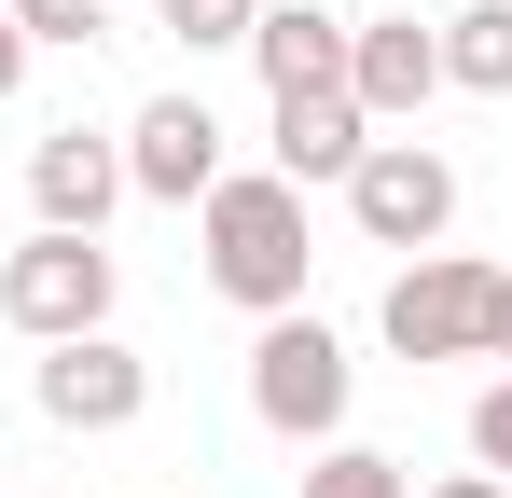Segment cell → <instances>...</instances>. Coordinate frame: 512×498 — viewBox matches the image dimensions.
I'll list each match as a JSON object with an SVG mask.
<instances>
[{
    "instance_id": "9c48e42d",
    "label": "cell",
    "mask_w": 512,
    "mask_h": 498,
    "mask_svg": "<svg viewBox=\"0 0 512 498\" xmlns=\"http://www.w3.org/2000/svg\"><path fill=\"white\" fill-rule=\"evenodd\" d=\"M28 208H42V236H97V222L125 208V139L56 125V139L28 153Z\"/></svg>"
},
{
    "instance_id": "2e32d148",
    "label": "cell",
    "mask_w": 512,
    "mask_h": 498,
    "mask_svg": "<svg viewBox=\"0 0 512 498\" xmlns=\"http://www.w3.org/2000/svg\"><path fill=\"white\" fill-rule=\"evenodd\" d=\"M471 471H499V485H512V374L471 402Z\"/></svg>"
},
{
    "instance_id": "7c38bea8",
    "label": "cell",
    "mask_w": 512,
    "mask_h": 498,
    "mask_svg": "<svg viewBox=\"0 0 512 498\" xmlns=\"http://www.w3.org/2000/svg\"><path fill=\"white\" fill-rule=\"evenodd\" d=\"M443 83L457 97H512V0H457L443 14Z\"/></svg>"
},
{
    "instance_id": "4fadbf2b",
    "label": "cell",
    "mask_w": 512,
    "mask_h": 498,
    "mask_svg": "<svg viewBox=\"0 0 512 498\" xmlns=\"http://www.w3.org/2000/svg\"><path fill=\"white\" fill-rule=\"evenodd\" d=\"M305 498H416V471L374 457V443H319V457H305Z\"/></svg>"
},
{
    "instance_id": "5b68a950",
    "label": "cell",
    "mask_w": 512,
    "mask_h": 498,
    "mask_svg": "<svg viewBox=\"0 0 512 498\" xmlns=\"http://www.w3.org/2000/svg\"><path fill=\"white\" fill-rule=\"evenodd\" d=\"M111 291H125V263H111L97 236H28V249H0V319L28 332V346L111 332Z\"/></svg>"
},
{
    "instance_id": "ba28073f",
    "label": "cell",
    "mask_w": 512,
    "mask_h": 498,
    "mask_svg": "<svg viewBox=\"0 0 512 498\" xmlns=\"http://www.w3.org/2000/svg\"><path fill=\"white\" fill-rule=\"evenodd\" d=\"M346 97H360L374 125H416L429 97H443V28H416V14H346Z\"/></svg>"
},
{
    "instance_id": "5bb4252c",
    "label": "cell",
    "mask_w": 512,
    "mask_h": 498,
    "mask_svg": "<svg viewBox=\"0 0 512 498\" xmlns=\"http://www.w3.org/2000/svg\"><path fill=\"white\" fill-rule=\"evenodd\" d=\"M250 14H263V0H153V28L194 42V56H236V42H250Z\"/></svg>"
},
{
    "instance_id": "ac0fdd59",
    "label": "cell",
    "mask_w": 512,
    "mask_h": 498,
    "mask_svg": "<svg viewBox=\"0 0 512 498\" xmlns=\"http://www.w3.org/2000/svg\"><path fill=\"white\" fill-rule=\"evenodd\" d=\"M416 498H512L499 471H443V485H416Z\"/></svg>"
},
{
    "instance_id": "6da1fadb",
    "label": "cell",
    "mask_w": 512,
    "mask_h": 498,
    "mask_svg": "<svg viewBox=\"0 0 512 498\" xmlns=\"http://www.w3.org/2000/svg\"><path fill=\"white\" fill-rule=\"evenodd\" d=\"M194 263H208V291H222V305L291 319V305H305V277H319L305 180H277V166H222V180H208V208H194Z\"/></svg>"
},
{
    "instance_id": "277c9868",
    "label": "cell",
    "mask_w": 512,
    "mask_h": 498,
    "mask_svg": "<svg viewBox=\"0 0 512 498\" xmlns=\"http://www.w3.org/2000/svg\"><path fill=\"white\" fill-rule=\"evenodd\" d=\"M485 319H499V263H471V249H416L374 305L402 360H485Z\"/></svg>"
},
{
    "instance_id": "8992f818",
    "label": "cell",
    "mask_w": 512,
    "mask_h": 498,
    "mask_svg": "<svg viewBox=\"0 0 512 498\" xmlns=\"http://www.w3.org/2000/svg\"><path fill=\"white\" fill-rule=\"evenodd\" d=\"M28 402H42V429H139L153 415V360L125 346V332H70V346H42L28 360Z\"/></svg>"
},
{
    "instance_id": "7a4b0ae2",
    "label": "cell",
    "mask_w": 512,
    "mask_h": 498,
    "mask_svg": "<svg viewBox=\"0 0 512 498\" xmlns=\"http://www.w3.org/2000/svg\"><path fill=\"white\" fill-rule=\"evenodd\" d=\"M346 402H360V360H346L333 319H305V305H291V319L250 332V415L277 429V443H333Z\"/></svg>"
},
{
    "instance_id": "8fae6325",
    "label": "cell",
    "mask_w": 512,
    "mask_h": 498,
    "mask_svg": "<svg viewBox=\"0 0 512 498\" xmlns=\"http://www.w3.org/2000/svg\"><path fill=\"white\" fill-rule=\"evenodd\" d=\"M250 70H263V97L346 83V14H333V0H263V14H250Z\"/></svg>"
},
{
    "instance_id": "30bf717a",
    "label": "cell",
    "mask_w": 512,
    "mask_h": 498,
    "mask_svg": "<svg viewBox=\"0 0 512 498\" xmlns=\"http://www.w3.org/2000/svg\"><path fill=\"white\" fill-rule=\"evenodd\" d=\"M360 153H374V111H360L346 83H291V97H277V180L319 194V180H346Z\"/></svg>"
},
{
    "instance_id": "9a60e30c",
    "label": "cell",
    "mask_w": 512,
    "mask_h": 498,
    "mask_svg": "<svg viewBox=\"0 0 512 498\" xmlns=\"http://www.w3.org/2000/svg\"><path fill=\"white\" fill-rule=\"evenodd\" d=\"M0 14L28 28V56H42V42H70V56H84V42H97V14H111V0H0Z\"/></svg>"
},
{
    "instance_id": "e0dca14e",
    "label": "cell",
    "mask_w": 512,
    "mask_h": 498,
    "mask_svg": "<svg viewBox=\"0 0 512 498\" xmlns=\"http://www.w3.org/2000/svg\"><path fill=\"white\" fill-rule=\"evenodd\" d=\"M14 83H28V28L0 14V111H14Z\"/></svg>"
},
{
    "instance_id": "d6986e66",
    "label": "cell",
    "mask_w": 512,
    "mask_h": 498,
    "mask_svg": "<svg viewBox=\"0 0 512 498\" xmlns=\"http://www.w3.org/2000/svg\"><path fill=\"white\" fill-rule=\"evenodd\" d=\"M485 360H512V277H499V319H485Z\"/></svg>"
},
{
    "instance_id": "52a82bcc",
    "label": "cell",
    "mask_w": 512,
    "mask_h": 498,
    "mask_svg": "<svg viewBox=\"0 0 512 498\" xmlns=\"http://www.w3.org/2000/svg\"><path fill=\"white\" fill-rule=\"evenodd\" d=\"M208 180H222V111H208V97H139V125H125V194L208 208Z\"/></svg>"
},
{
    "instance_id": "3957f363",
    "label": "cell",
    "mask_w": 512,
    "mask_h": 498,
    "mask_svg": "<svg viewBox=\"0 0 512 498\" xmlns=\"http://www.w3.org/2000/svg\"><path fill=\"white\" fill-rule=\"evenodd\" d=\"M333 194H346V222H360L374 249H402V263L457 236V153H429V139H388V125H374V153L346 166Z\"/></svg>"
}]
</instances>
